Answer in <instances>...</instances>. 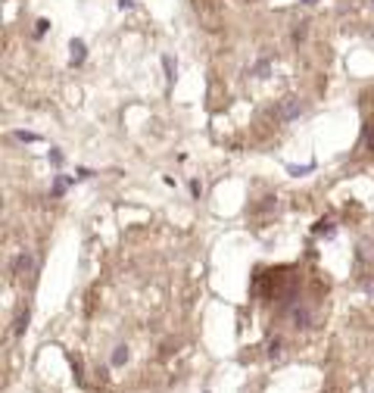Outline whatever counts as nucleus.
Wrapping results in <instances>:
<instances>
[{
  "label": "nucleus",
  "mask_w": 374,
  "mask_h": 393,
  "mask_svg": "<svg viewBox=\"0 0 374 393\" xmlns=\"http://www.w3.org/2000/svg\"><path fill=\"white\" fill-rule=\"evenodd\" d=\"M299 112H303V103H299V97H284L281 103H278V119L281 122H293V119H299Z\"/></svg>",
  "instance_id": "1"
},
{
  "label": "nucleus",
  "mask_w": 374,
  "mask_h": 393,
  "mask_svg": "<svg viewBox=\"0 0 374 393\" xmlns=\"http://www.w3.org/2000/svg\"><path fill=\"white\" fill-rule=\"evenodd\" d=\"M34 253L31 250H22L19 256H16V262H13V274H19V278H28V274H34Z\"/></svg>",
  "instance_id": "2"
},
{
  "label": "nucleus",
  "mask_w": 374,
  "mask_h": 393,
  "mask_svg": "<svg viewBox=\"0 0 374 393\" xmlns=\"http://www.w3.org/2000/svg\"><path fill=\"white\" fill-rule=\"evenodd\" d=\"M290 319H293V325H296V328H312V325H315L312 312H309L306 306H296V309L290 312Z\"/></svg>",
  "instance_id": "3"
},
{
  "label": "nucleus",
  "mask_w": 374,
  "mask_h": 393,
  "mask_svg": "<svg viewBox=\"0 0 374 393\" xmlns=\"http://www.w3.org/2000/svg\"><path fill=\"white\" fill-rule=\"evenodd\" d=\"M69 50H72V53H69V63H72V66H81V63H85L88 47H85V41H81V37H75V41L69 44Z\"/></svg>",
  "instance_id": "4"
},
{
  "label": "nucleus",
  "mask_w": 374,
  "mask_h": 393,
  "mask_svg": "<svg viewBox=\"0 0 374 393\" xmlns=\"http://www.w3.org/2000/svg\"><path fill=\"white\" fill-rule=\"evenodd\" d=\"M25 328H28V309H22L19 316H16V325H13V331H16V337L19 334H25Z\"/></svg>",
  "instance_id": "5"
},
{
  "label": "nucleus",
  "mask_w": 374,
  "mask_h": 393,
  "mask_svg": "<svg viewBox=\"0 0 374 393\" xmlns=\"http://www.w3.org/2000/svg\"><path fill=\"white\" fill-rule=\"evenodd\" d=\"M128 362V346H116V352H112V365H125Z\"/></svg>",
  "instance_id": "6"
},
{
  "label": "nucleus",
  "mask_w": 374,
  "mask_h": 393,
  "mask_svg": "<svg viewBox=\"0 0 374 393\" xmlns=\"http://www.w3.org/2000/svg\"><path fill=\"white\" fill-rule=\"evenodd\" d=\"M268 72H272V60H262V63L253 69V75H256V78H268Z\"/></svg>",
  "instance_id": "7"
},
{
  "label": "nucleus",
  "mask_w": 374,
  "mask_h": 393,
  "mask_svg": "<svg viewBox=\"0 0 374 393\" xmlns=\"http://www.w3.org/2000/svg\"><path fill=\"white\" fill-rule=\"evenodd\" d=\"M268 356H272V359H281V340H278V337L268 340Z\"/></svg>",
  "instance_id": "8"
},
{
  "label": "nucleus",
  "mask_w": 374,
  "mask_h": 393,
  "mask_svg": "<svg viewBox=\"0 0 374 393\" xmlns=\"http://www.w3.org/2000/svg\"><path fill=\"white\" fill-rule=\"evenodd\" d=\"M293 41L299 44V41H306V22H299L296 28H293Z\"/></svg>",
  "instance_id": "9"
},
{
  "label": "nucleus",
  "mask_w": 374,
  "mask_h": 393,
  "mask_svg": "<svg viewBox=\"0 0 374 393\" xmlns=\"http://www.w3.org/2000/svg\"><path fill=\"white\" fill-rule=\"evenodd\" d=\"M16 137L25 141V144H34V141H37V134H31V131H16Z\"/></svg>",
  "instance_id": "10"
},
{
  "label": "nucleus",
  "mask_w": 374,
  "mask_h": 393,
  "mask_svg": "<svg viewBox=\"0 0 374 393\" xmlns=\"http://www.w3.org/2000/svg\"><path fill=\"white\" fill-rule=\"evenodd\" d=\"M365 150H371V153H374V128H368V131H365Z\"/></svg>",
  "instance_id": "11"
},
{
  "label": "nucleus",
  "mask_w": 374,
  "mask_h": 393,
  "mask_svg": "<svg viewBox=\"0 0 374 393\" xmlns=\"http://www.w3.org/2000/svg\"><path fill=\"white\" fill-rule=\"evenodd\" d=\"M162 66H165V72H169V82H172V78H175V63H172V56H165V60H162Z\"/></svg>",
  "instance_id": "12"
},
{
  "label": "nucleus",
  "mask_w": 374,
  "mask_h": 393,
  "mask_svg": "<svg viewBox=\"0 0 374 393\" xmlns=\"http://www.w3.org/2000/svg\"><path fill=\"white\" fill-rule=\"evenodd\" d=\"M315 231H318V234H334V225H330V222H321Z\"/></svg>",
  "instance_id": "13"
},
{
  "label": "nucleus",
  "mask_w": 374,
  "mask_h": 393,
  "mask_svg": "<svg viewBox=\"0 0 374 393\" xmlns=\"http://www.w3.org/2000/svg\"><path fill=\"white\" fill-rule=\"evenodd\" d=\"M63 190H66V178H56V184H53V193H56V196H59V193H63Z\"/></svg>",
  "instance_id": "14"
},
{
  "label": "nucleus",
  "mask_w": 374,
  "mask_h": 393,
  "mask_svg": "<svg viewBox=\"0 0 374 393\" xmlns=\"http://www.w3.org/2000/svg\"><path fill=\"white\" fill-rule=\"evenodd\" d=\"M191 193L200 196V193H203V184H200V181H191Z\"/></svg>",
  "instance_id": "15"
},
{
  "label": "nucleus",
  "mask_w": 374,
  "mask_h": 393,
  "mask_svg": "<svg viewBox=\"0 0 374 393\" xmlns=\"http://www.w3.org/2000/svg\"><path fill=\"white\" fill-rule=\"evenodd\" d=\"M47 25H50V22H47V19H41V22H37V28H34V34H44V31H47Z\"/></svg>",
  "instance_id": "16"
},
{
  "label": "nucleus",
  "mask_w": 374,
  "mask_h": 393,
  "mask_svg": "<svg viewBox=\"0 0 374 393\" xmlns=\"http://www.w3.org/2000/svg\"><path fill=\"white\" fill-rule=\"evenodd\" d=\"M50 160H53V166H59V163H63V153H59V150H53V153H50Z\"/></svg>",
  "instance_id": "17"
},
{
  "label": "nucleus",
  "mask_w": 374,
  "mask_h": 393,
  "mask_svg": "<svg viewBox=\"0 0 374 393\" xmlns=\"http://www.w3.org/2000/svg\"><path fill=\"white\" fill-rule=\"evenodd\" d=\"M119 7H122V10H131V7H134V0H119Z\"/></svg>",
  "instance_id": "18"
},
{
  "label": "nucleus",
  "mask_w": 374,
  "mask_h": 393,
  "mask_svg": "<svg viewBox=\"0 0 374 393\" xmlns=\"http://www.w3.org/2000/svg\"><path fill=\"white\" fill-rule=\"evenodd\" d=\"M365 290H368V293L374 297V281H368V284H365Z\"/></svg>",
  "instance_id": "19"
},
{
  "label": "nucleus",
  "mask_w": 374,
  "mask_h": 393,
  "mask_svg": "<svg viewBox=\"0 0 374 393\" xmlns=\"http://www.w3.org/2000/svg\"><path fill=\"white\" fill-rule=\"evenodd\" d=\"M303 4H315V0H303Z\"/></svg>",
  "instance_id": "20"
}]
</instances>
